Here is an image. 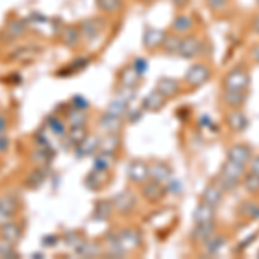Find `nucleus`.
Returning <instances> with one entry per match:
<instances>
[{"mask_svg":"<svg viewBox=\"0 0 259 259\" xmlns=\"http://www.w3.org/2000/svg\"><path fill=\"white\" fill-rule=\"evenodd\" d=\"M216 230H218V225H216V220L207 221V223H195L194 230L190 232V239L197 244H202L204 240H207L211 235H214Z\"/></svg>","mask_w":259,"mask_h":259,"instance_id":"ddd939ff","label":"nucleus"},{"mask_svg":"<svg viewBox=\"0 0 259 259\" xmlns=\"http://www.w3.org/2000/svg\"><path fill=\"white\" fill-rule=\"evenodd\" d=\"M249 169L250 173L259 175V156H252V159L249 161Z\"/></svg>","mask_w":259,"mask_h":259,"instance_id":"6e6d98bb","label":"nucleus"},{"mask_svg":"<svg viewBox=\"0 0 259 259\" xmlns=\"http://www.w3.org/2000/svg\"><path fill=\"white\" fill-rule=\"evenodd\" d=\"M194 26L195 21L189 14H178L171 23V30H173V33H178V35H189L194 30Z\"/></svg>","mask_w":259,"mask_h":259,"instance_id":"5701e85b","label":"nucleus"},{"mask_svg":"<svg viewBox=\"0 0 259 259\" xmlns=\"http://www.w3.org/2000/svg\"><path fill=\"white\" fill-rule=\"evenodd\" d=\"M74 252L80 257H97V256H104V249L100 247L95 242H83V244L78 247Z\"/></svg>","mask_w":259,"mask_h":259,"instance_id":"7c9ffc66","label":"nucleus"},{"mask_svg":"<svg viewBox=\"0 0 259 259\" xmlns=\"http://www.w3.org/2000/svg\"><path fill=\"white\" fill-rule=\"evenodd\" d=\"M257 4H259V0H257Z\"/></svg>","mask_w":259,"mask_h":259,"instance_id":"338daca9","label":"nucleus"},{"mask_svg":"<svg viewBox=\"0 0 259 259\" xmlns=\"http://www.w3.org/2000/svg\"><path fill=\"white\" fill-rule=\"evenodd\" d=\"M128 180L135 185H142L149 180V164L142 159H133L128 164Z\"/></svg>","mask_w":259,"mask_h":259,"instance_id":"1a4fd4ad","label":"nucleus"},{"mask_svg":"<svg viewBox=\"0 0 259 259\" xmlns=\"http://www.w3.org/2000/svg\"><path fill=\"white\" fill-rule=\"evenodd\" d=\"M140 194H142V197L147 200V202L156 204V202H161V200L164 199V195L168 194V190H166V185H162V183L156 182V180L149 178L147 182L142 183Z\"/></svg>","mask_w":259,"mask_h":259,"instance_id":"39448f33","label":"nucleus"},{"mask_svg":"<svg viewBox=\"0 0 259 259\" xmlns=\"http://www.w3.org/2000/svg\"><path fill=\"white\" fill-rule=\"evenodd\" d=\"M19 199L16 197V195H12V194H4V195H0V209L2 211H7V212H11V214H18V211H19Z\"/></svg>","mask_w":259,"mask_h":259,"instance_id":"2f4dec72","label":"nucleus"},{"mask_svg":"<svg viewBox=\"0 0 259 259\" xmlns=\"http://www.w3.org/2000/svg\"><path fill=\"white\" fill-rule=\"evenodd\" d=\"M24 31H26V23H23V21H11L6 26V36H9L12 40L23 36Z\"/></svg>","mask_w":259,"mask_h":259,"instance_id":"4c0bfd02","label":"nucleus"},{"mask_svg":"<svg viewBox=\"0 0 259 259\" xmlns=\"http://www.w3.org/2000/svg\"><path fill=\"white\" fill-rule=\"evenodd\" d=\"M156 90L161 95H164L166 99H173L182 92V85L177 78H169V76H161L156 83Z\"/></svg>","mask_w":259,"mask_h":259,"instance_id":"4468645a","label":"nucleus"},{"mask_svg":"<svg viewBox=\"0 0 259 259\" xmlns=\"http://www.w3.org/2000/svg\"><path fill=\"white\" fill-rule=\"evenodd\" d=\"M206 6L209 7L211 12L220 14V12L227 11L230 7V0H206Z\"/></svg>","mask_w":259,"mask_h":259,"instance_id":"49530a36","label":"nucleus"},{"mask_svg":"<svg viewBox=\"0 0 259 259\" xmlns=\"http://www.w3.org/2000/svg\"><path fill=\"white\" fill-rule=\"evenodd\" d=\"M223 102L230 109H240L245 102H247V92L245 90H228L223 92Z\"/></svg>","mask_w":259,"mask_h":259,"instance_id":"a211bd4d","label":"nucleus"},{"mask_svg":"<svg viewBox=\"0 0 259 259\" xmlns=\"http://www.w3.org/2000/svg\"><path fill=\"white\" fill-rule=\"evenodd\" d=\"M250 85V74L244 66H235L233 69H230L223 80V87L228 90H247Z\"/></svg>","mask_w":259,"mask_h":259,"instance_id":"f03ea898","label":"nucleus"},{"mask_svg":"<svg viewBox=\"0 0 259 259\" xmlns=\"http://www.w3.org/2000/svg\"><path fill=\"white\" fill-rule=\"evenodd\" d=\"M135 95H137L135 89H130V87H123V85H121V89L118 92V97L123 99L124 102H128V104L132 102L133 99H135Z\"/></svg>","mask_w":259,"mask_h":259,"instance_id":"8fccbe9b","label":"nucleus"},{"mask_svg":"<svg viewBox=\"0 0 259 259\" xmlns=\"http://www.w3.org/2000/svg\"><path fill=\"white\" fill-rule=\"evenodd\" d=\"M49 128L52 130L54 133H56L57 137H64L66 135V126L62 121H59L57 118H50L49 119Z\"/></svg>","mask_w":259,"mask_h":259,"instance_id":"de8ad7c7","label":"nucleus"},{"mask_svg":"<svg viewBox=\"0 0 259 259\" xmlns=\"http://www.w3.org/2000/svg\"><path fill=\"white\" fill-rule=\"evenodd\" d=\"M192 220H194V223H207V221L216 220V207H212L209 204L200 200V204L194 209Z\"/></svg>","mask_w":259,"mask_h":259,"instance_id":"393cba45","label":"nucleus"},{"mask_svg":"<svg viewBox=\"0 0 259 259\" xmlns=\"http://www.w3.org/2000/svg\"><path fill=\"white\" fill-rule=\"evenodd\" d=\"M114 212V206H112V200H97L94 206V211H92V218L95 221H107Z\"/></svg>","mask_w":259,"mask_h":259,"instance_id":"b1692460","label":"nucleus"},{"mask_svg":"<svg viewBox=\"0 0 259 259\" xmlns=\"http://www.w3.org/2000/svg\"><path fill=\"white\" fill-rule=\"evenodd\" d=\"M11 147V140H9V137L6 135V133H0V154H4V152H7Z\"/></svg>","mask_w":259,"mask_h":259,"instance_id":"864d4df0","label":"nucleus"},{"mask_svg":"<svg viewBox=\"0 0 259 259\" xmlns=\"http://www.w3.org/2000/svg\"><path fill=\"white\" fill-rule=\"evenodd\" d=\"M99 126L106 133H119L121 128H123V118H119V116L106 111L99 118Z\"/></svg>","mask_w":259,"mask_h":259,"instance_id":"dca6fc26","label":"nucleus"},{"mask_svg":"<svg viewBox=\"0 0 259 259\" xmlns=\"http://www.w3.org/2000/svg\"><path fill=\"white\" fill-rule=\"evenodd\" d=\"M119 147H121V139L118 133H106L102 139H99L97 152H107V154H114L116 156Z\"/></svg>","mask_w":259,"mask_h":259,"instance_id":"6ab92c4d","label":"nucleus"},{"mask_svg":"<svg viewBox=\"0 0 259 259\" xmlns=\"http://www.w3.org/2000/svg\"><path fill=\"white\" fill-rule=\"evenodd\" d=\"M49 145H38V149L35 150V152L31 154V161L35 162V164L38 166H45L47 162L50 161V157H52V154L47 150Z\"/></svg>","mask_w":259,"mask_h":259,"instance_id":"58836bf2","label":"nucleus"},{"mask_svg":"<svg viewBox=\"0 0 259 259\" xmlns=\"http://www.w3.org/2000/svg\"><path fill=\"white\" fill-rule=\"evenodd\" d=\"M99 11L106 16H116L124 9L123 0H95Z\"/></svg>","mask_w":259,"mask_h":259,"instance_id":"cd10ccee","label":"nucleus"},{"mask_svg":"<svg viewBox=\"0 0 259 259\" xmlns=\"http://www.w3.org/2000/svg\"><path fill=\"white\" fill-rule=\"evenodd\" d=\"M190 0H171V4H173L177 9H185L187 6H189Z\"/></svg>","mask_w":259,"mask_h":259,"instance_id":"bf43d9fd","label":"nucleus"},{"mask_svg":"<svg viewBox=\"0 0 259 259\" xmlns=\"http://www.w3.org/2000/svg\"><path fill=\"white\" fill-rule=\"evenodd\" d=\"M149 178L156 180V182L162 183V185H166V183L173 178V169H171V166L166 164V162L156 161L149 166Z\"/></svg>","mask_w":259,"mask_h":259,"instance_id":"f8f14e48","label":"nucleus"},{"mask_svg":"<svg viewBox=\"0 0 259 259\" xmlns=\"http://www.w3.org/2000/svg\"><path fill=\"white\" fill-rule=\"evenodd\" d=\"M250 26H252V31L259 35V14H256L252 18V24H250Z\"/></svg>","mask_w":259,"mask_h":259,"instance_id":"680f3d73","label":"nucleus"},{"mask_svg":"<svg viewBox=\"0 0 259 259\" xmlns=\"http://www.w3.org/2000/svg\"><path fill=\"white\" fill-rule=\"evenodd\" d=\"M250 57H252L254 62H257L259 64V44H256L252 49H250Z\"/></svg>","mask_w":259,"mask_h":259,"instance_id":"052dcab7","label":"nucleus"},{"mask_svg":"<svg viewBox=\"0 0 259 259\" xmlns=\"http://www.w3.org/2000/svg\"><path fill=\"white\" fill-rule=\"evenodd\" d=\"M109 171H100V169H92L85 177V187L89 190H100L107 182H109Z\"/></svg>","mask_w":259,"mask_h":259,"instance_id":"aec40b11","label":"nucleus"},{"mask_svg":"<svg viewBox=\"0 0 259 259\" xmlns=\"http://www.w3.org/2000/svg\"><path fill=\"white\" fill-rule=\"evenodd\" d=\"M12 220H16L14 214L0 209V227H2V225H6V223H9V221H12Z\"/></svg>","mask_w":259,"mask_h":259,"instance_id":"5fc2aeb1","label":"nucleus"},{"mask_svg":"<svg viewBox=\"0 0 259 259\" xmlns=\"http://www.w3.org/2000/svg\"><path fill=\"white\" fill-rule=\"evenodd\" d=\"M81 31L80 26H74V24H69V26H64V30L61 31V41L66 45L68 49H74L81 44Z\"/></svg>","mask_w":259,"mask_h":259,"instance_id":"412c9836","label":"nucleus"},{"mask_svg":"<svg viewBox=\"0 0 259 259\" xmlns=\"http://www.w3.org/2000/svg\"><path fill=\"white\" fill-rule=\"evenodd\" d=\"M166 100L168 99H166L164 95H161L157 90H154L145 95L144 100H142V109L149 111V112H159L162 107L166 106Z\"/></svg>","mask_w":259,"mask_h":259,"instance_id":"f3484780","label":"nucleus"},{"mask_svg":"<svg viewBox=\"0 0 259 259\" xmlns=\"http://www.w3.org/2000/svg\"><path fill=\"white\" fill-rule=\"evenodd\" d=\"M45 178H47V175H45V171L41 169V166L38 169H35L30 177L26 178V185L30 187V189H38L41 187V183L45 182Z\"/></svg>","mask_w":259,"mask_h":259,"instance_id":"37998d69","label":"nucleus"},{"mask_svg":"<svg viewBox=\"0 0 259 259\" xmlns=\"http://www.w3.org/2000/svg\"><path fill=\"white\" fill-rule=\"evenodd\" d=\"M140 2H144V4H154V2H157V0H140Z\"/></svg>","mask_w":259,"mask_h":259,"instance_id":"0e129e2a","label":"nucleus"},{"mask_svg":"<svg viewBox=\"0 0 259 259\" xmlns=\"http://www.w3.org/2000/svg\"><path fill=\"white\" fill-rule=\"evenodd\" d=\"M128 109H130L128 102H124V100L119 99V97H116L109 106H107V111L112 112V114H116V116H119V118H124Z\"/></svg>","mask_w":259,"mask_h":259,"instance_id":"ea45409f","label":"nucleus"},{"mask_svg":"<svg viewBox=\"0 0 259 259\" xmlns=\"http://www.w3.org/2000/svg\"><path fill=\"white\" fill-rule=\"evenodd\" d=\"M257 257H259V252H257Z\"/></svg>","mask_w":259,"mask_h":259,"instance_id":"69168bd1","label":"nucleus"},{"mask_svg":"<svg viewBox=\"0 0 259 259\" xmlns=\"http://www.w3.org/2000/svg\"><path fill=\"white\" fill-rule=\"evenodd\" d=\"M240 183L247 194H252V195L259 194V175H254L249 171V175H244Z\"/></svg>","mask_w":259,"mask_h":259,"instance_id":"c9c22d12","label":"nucleus"},{"mask_svg":"<svg viewBox=\"0 0 259 259\" xmlns=\"http://www.w3.org/2000/svg\"><path fill=\"white\" fill-rule=\"evenodd\" d=\"M228 242L227 235H220V233H214V235H211L207 240L202 242L204 245V250H206L207 256H214V254H218L221 249L225 247V244Z\"/></svg>","mask_w":259,"mask_h":259,"instance_id":"a878e982","label":"nucleus"},{"mask_svg":"<svg viewBox=\"0 0 259 259\" xmlns=\"http://www.w3.org/2000/svg\"><path fill=\"white\" fill-rule=\"evenodd\" d=\"M106 28V23H104L102 18H95V19H85L80 23V31H81V38L85 41H95L100 36V33Z\"/></svg>","mask_w":259,"mask_h":259,"instance_id":"423d86ee","label":"nucleus"},{"mask_svg":"<svg viewBox=\"0 0 259 259\" xmlns=\"http://www.w3.org/2000/svg\"><path fill=\"white\" fill-rule=\"evenodd\" d=\"M64 242H66V245H71V247L76 250L83 244V242H85V239L81 237V233L69 232V233H66V235H64Z\"/></svg>","mask_w":259,"mask_h":259,"instance_id":"a18cd8bd","label":"nucleus"},{"mask_svg":"<svg viewBox=\"0 0 259 259\" xmlns=\"http://www.w3.org/2000/svg\"><path fill=\"white\" fill-rule=\"evenodd\" d=\"M221 175H225V177L235 180V182H242V178H244L245 175V166L242 164H237V162L233 161H225V164L221 166Z\"/></svg>","mask_w":259,"mask_h":259,"instance_id":"bb28decb","label":"nucleus"},{"mask_svg":"<svg viewBox=\"0 0 259 259\" xmlns=\"http://www.w3.org/2000/svg\"><path fill=\"white\" fill-rule=\"evenodd\" d=\"M114 154H107V152H99L94 159V169H100V171H109L112 166H114Z\"/></svg>","mask_w":259,"mask_h":259,"instance_id":"72a5a7b5","label":"nucleus"},{"mask_svg":"<svg viewBox=\"0 0 259 259\" xmlns=\"http://www.w3.org/2000/svg\"><path fill=\"white\" fill-rule=\"evenodd\" d=\"M23 233H24L23 225L18 223L16 220H12V221H9V223H6V225L0 227V239H4L12 245L19 244V240L23 239Z\"/></svg>","mask_w":259,"mask_h":259,"instance_id":"9d476101","label":"nucleus"},{"mask_svg":"<svg viewBox=\"0 0 259 259\" xmlns=\"http://www.w3.org/2000/svg\"><path fill=\"white\" fill-rule=\"evenodd\" d=\"M211 74H212L211 68H207L202 62H195V64H192L190 68L187 69L185 76H183V81H185V85L192 87V89H199V87L206 85V83L211 80Z\"/></svg>","mask_w":259,"mask_h":259,"instance_id":"f257e3e1","label":"nucleus"},{"mask_svg":"<svg viewBox=\"0 0 259 259\" xmlns=\"http://www.w3.org/2000/svg\"><path fill=\"white\" fill-rule=\"evenodd\" d=\"M7 130V118L4 114H0V133H6Z\"/></svg>","mask_w":259,"mask_h":259,"instance_id":"e2e57ef3","label":"nucleus"},{"mask_svg":"<svg viewBox=\"0 0 259 259\" xmlns=\"http://www.w3.org/2000/svg\"><path fill=\"white\" fill-rule=\"evenodd\" d=\"M212 183H216V185L220 187L223 194H225V192H233V190L237 189V187L240 185L239 182H235V180H232V178L225 177V175H221V173L218 175V177L214 178V182H212Z\"/></svg>","mask_w":259,"mask_h":259,"instance_id":"a19ab883","label":"nucleus"},{"mask_svg":"<svg viewBox=\"0 0 259 259\" xmlns=\"http://www.w3.org/2000/svg\"><path fill=\"white\" fill-rule=\"evenodd\" d=\"M57 242H59V237L57 235H45L44 237V244L47 245V247H54V245H57Z\"/></svg>","mask_w":259,"mask_h":259,"instance_id":"13d9d810","label":"nucleus"},{"mask_svg":"<svg viewBox=\"0 0 259 259\" xmlns=\"http://www.w3.org/2000/svg\"><path fill=\"white\" fill-rule=\"evenodd\" d=\"M166 33L164 30H159V28H145L144 31V36H142V44H144L145 49L149 50H156V49H161L162 41L166 38Z\"/></svg>","mask_w":259,"mask_h":259,"instance_id":"9b49d317","label":"nucleus"},{"mask_svg":"<svg viewBox=\"0 0 259 259\" xmlns=\"http://www.w3.org/2000/svg\"><path fill=\"white\" fill-rule=\"evenodd\" d=\"M180 44H182V36H180L178 33H171V35H166L161 49L166 56H178Z\"/></svg>","mask_w":259,"mask_h":259,"instance_id":"c756f323","label":"nucleus"},{"mask_svg":"<svg viewBox=\"0 0 259 259\" xmlns=\"http://www.w3.org/2000/svg\"><path fill=\"white\" fill-rule=\"evenodd\" d=\"M71 106H73L74 109L87 111V109H89V100H87L85 97H81V95H76V97L71 100Z\"/></svg>","mask_w":259,"mask_h":259,"instance_id":"3c124183","label":"nucleus"},{"mask_svg":"<svg viewBox=\"0 0 259 259\" xmlns=\"http://www.w3.org/2000/svg\"><path fill=\"white\" fill-rule=\"evenodd\" d=\"M223 192L216 183H209L206 189L202 190V195H200V200L206 204H209L212 207H218L221 202H223Z\"/></svg>","mask_w":259,"mask_h":259,"instance_id":"4be33fe9","label":"nucleus"},{"mask_svg":"<svg viewBox=\"0 0 259 259\" xmlns=\"http://www.w3.org/2000/svg\"><path fill=\"white\" fill-rule=\"evenodd\" d=\"M66 137H68V142L73 147H78L89 135H87L85 126H76V128H71L69 132H66Z\"/></svg>","mask_w":259,"mask_h":259,"instance_id":"e433bc0d","label":"nucleus"},{"mask_svg":"<svg viewBox=\"0 0 259 259\" xmlns=\"http://www.w3.org/2000/svg\"><path fill=\"white\" fill-rule=\"evenodd\" d=\"M118 240L123 245V249L130 252L140 247L142 244V233L137 228H121L118 230Z\"/></svg>","mask_w":259,"mask_h":259,"instance_id":"0eeeda50","label":"nucleus"},{"mask_svg":"<svg viewBox=\"0 0 259 259\" xmlns=\"http://www.w3.org/2000/svg\"><path fill=\"white\" fill-rule=\"evenodd\" d=\"M68 124L71 128H76V126H85L87 121H89V116H87V111H81V109H71L68 112Z\"/></svg>","mask_w":259,"mask_h":259,"instance_id":"f704fd0d","label":"nucleus"},{"mask_svg":"<svg viewBox=\"0 0 259 259\" xmlns=\"http://www.w3.org/2000/svg\"><path fill=\"white\" fill-rule=\"evenodd\" d=\"M142 116H144V109H128V112H126V118L130 123H137V121H140L142 119Z\"/></svg>","mask_w":259,"mask_h":259,"instance_id":"603ef678","label":"nucleus"},{"mask_svg":"<svg viewBox=\"0 0 259 259\" xmlns=\"http://www.w3.org/2000/svg\"><path fill=\"white\" fill-rule=\"evenodd\" d=\"M227 124H228V128L232 130V132H237V133H240V132H245L249 126V118L245 116V112H242L240 109H232L227 114Z\"/></svg>","mask_w":259,"mask_h":259,"instance_id":"2eb2a0df","label":"nucleus"},{"mask_svg":"<svg viewBox=\"0 0 259 259\" xmlns=\"http://www.w3.org/2000/svg\"><path fill=\"white\" fill-rule=\"evenodd\" d=\"M97 145H99V139H95V137H87L85 140L81 142V145H78V149H80V156H90V154L97 152Z\"/></svg>","mask_w":259,"mask_h":259,"instance_id":"79ce46f5","label":"nucleus"},{"mask_svg":"<svg viewBox=\"0 0 259 259\" xmlns=\"http://www.w3.org/2000/svg\"><path fill=\"white\" fill-rule=\"evenodd\" d=\"M16 245L9 244V242H6L4 239H0V257L4 259H11V257H19V254L16 252Z\"/></svg>","mask_w":259,"mask_h":259,"instance_id":"c03bdc74","label":"nucleus"},{"mask_svg":"<svg viewBox=\"0 0 259 259\" xmlns=\"http://www.w3.org/2000/svg\"><path fill=\"white\" fill-rule=\"evenodd\" d=\"M239 214L247 220H259V204L254 200H244L239 206Z\"/></svg>","mask_w":259,"mask_h":259,"instance_id":"473e14b6","label":"nucleus"},{"mask_svg":"<svg viewBox=\"0 0 259 259\" xmlns=\"http://www.w3.org/2000/svg\"><path fill=\"white\" fill-rule=\"evenodd\" d=\"M133 69H135L140 76H144V74L147 73V69H149L147 59H144V57H135V59H133Z\"/></svg>","mask_w":259,"mask_h":259,"instance_id":"09e8293b","label":"nucleus"},{"mask_svg":"<svg viewBox=\"0 0 259 259\" xmlns=\"http://www.w3.org/2000/svg\"><path fill=\"white\" fill-rule=\"evenodd\" d=\"M227 159L233 161L237 164L247 166L252 159V147L249 144H233L227 152Z\"/></svg>","mask_w":259,"mask_h":259,"instance_id":"6e6552de","label":"nucleus"},{"mask_svg":"<svg viewBox=\"0 0 259 259\" xmlns=\"http://www.w3.org/2000/svg\"><path fill=\"white\" fill-rule=\"evenodd\" d=\"M137 204H139V197H137L132 190H123L112 197L114 211H118L119 214H124V216L132 214V212L137 209Z\"/></svg>","mask_w":259,"mask_h":259,"instance_id":"20e7f679","label":"nucleus"},{"mask_svg":"<svg viewBox=\"0 0 259 259\" xmlns=\"http://www.w3.org/2000/svg\"><path fill=\"white\" fill-rule=\"evenodd\" d=\"M204 47H206V44H204L199 36H195V35L182 36V44H180L178 56L182 57V59H187V61L195 59V57H199L200 54H202Z\"/></svg>","mask_w":259,"mask_h":259,"instance_id":"7ed1b4c3","label":"nucleus"},{"mask_svg":"<svg viewBox=\"0 0 259 259\" xmlns=\"http://www.w3.org/2000/svg\"><path fill=\"white\" fill-rule=\"evenodd\" d=\"M256 239H257V233H252V235L247 237V239H245L244 242H242V244L239 245V247H237V249H233V250H235V252H242V250H244L245 247H247V245L250 244V242H252V240H256Z\"/></svg>","mask_w":259,"mask_h":259,"instance_id":"4d7b16f0","label":"nucleus"},{"mask_svg":"<svg viewBox=\"0 0 259 259\" xmlns=\"http://www.w3.org/2000/svg\"><path fill=\"white\" fill-rule=\"evenodd\" d=\"M140 80H142V76L137 73L135 69H133V66L124 68L123 71H121V74H119V83L123 87H130V89H137Z\"/></svg>","mask_w":259,"mask_h":259,"instance_id":"c85d7f7f","label":"nucleus"}]
</instances>
